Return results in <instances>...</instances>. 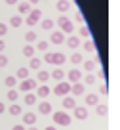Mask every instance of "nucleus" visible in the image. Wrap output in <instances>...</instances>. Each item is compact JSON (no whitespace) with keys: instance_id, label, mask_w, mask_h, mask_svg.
<instances>
[{"instance_id":"1","label":"nucleus","mask_w":120,"mask_h":130,"mask_svg":"<svg viewBox=\"0 0 120 130\" xmlns=\"http://www.w3.org/2000/svg\"><path fill=\"white\" fill-rule=\"evenodd\" d=\"M65 59L67 57L61 52H46V56H44V61L46 63H52V65H63Z\"/></svg>"},{"instance_id":"2","label":"nucleus","mask_w":120,"mask_h":130,"mask_svg":"<svg viewBox=\"0 0 120 130\" xmlns=\"http://www.w3.org/2000/svg\"><path fill=\"white\" fill-rule=\"evenodd\" d=\"M52 117H53V124H59V126H69L72 121L71 115H67L65 111H55Z\"/></svg>"},{"instance_id":"3","label":"nucleus","mask_w":120,"mask_h":130,"mask_svg":"<svg viewBox=\"0 0 120 130\" xmlns=\"http://www.w3.org/2000/svg\"><path fill=\"white\" fill-rule=\"evenodd\" d=\"M40 19H42V12H40L38 8H32V10H31V13H29V15L25 17V25L32 27V25H36Z\"/></svg>"},{"instance_id":"4","label":"nucleus","mask_w":120,"mask_h":130,"mask_svg":"<svg viewBox=\"0 0 120 130\" xmlns=\"http://www.w3.org/2000/svg\"><path fill=\"white\" fill-rule=\"evenodd\" d=\"M36 88H38V80H34V78H25L19 84V92H25V94H29L31 90H36Z\"/></svg>"},{"instance_id":"5","label":"nucleus","mask_w":120,"mask_h":130,"mask_svg":"<svg viewBox=\"0 0 120 130\" xmlns=\"http://www.w3.org/2000/svg\"><path fill=\"white\" fill-rule=\"evenodd\" d=\"M57 25H59L61 32H69V35H71V32L74 31V25H72V21L69 19V17H65V15H61L59 19H57Z\"/></svg>"},{"instance_id":"6","label":"nucleus","mask_w":120,"mask_h":130,"mask_svg":"<svg viewBox=\"0 0 120 130\" xmlns=\"http://www.w3.org/2000/svg\"><path fill=\"white\" fill-rule=\"evenodd\" d=\"M71 88H72V84H69V82H63L61 80L59 84H55V88H53V94L55 96H69V92H71Z\"/></svg>"},{"instance_id":"7","label":"nucleus","mask_w":120,"mask_h":130,"mask_svg":"<svg viewBox=\"0 0 120 130\" xmlns=\"http://www.w3.org/2000/svg\"><path fill=\"white\" fill-rule=\"evenodd\" d=\"M31 4H29V2H19V4H17V12H19V15L23 17V15H29V13H31Z\"/></svg>"},{"instance_id":"8","label":"nucleus","mask_w":120,"mask_h":130,"mask_svg":"<svg viewBox=\"0 0 120 130\" xmlns=\"http://www.w3.org/2000/svg\"><path fill=\"white\" fill-rule=\"evenodd\" d=\"M50 92H52V90H50V86H48V84H40L38 88H36V96L42 98V100H44V98H48V96H50Z\"/></svg>"},{"instance_id":"9","label":"nucleus","mask_w":120,"mask_h":130,"mask_svg":"<svg viewBox=\"0 0 120 130\" xmlns=\"http://www.w3.org/2000/svg\"><path fill=\"white\" fill-rule=\"evenodd\" d=\"M38 113H42V115H52V103H50V102H40V103H38Z\"/></svg>"},{"instance_id":"10","label":"nucleus","mask_w":120,"mask_h":130,"mask_svg":"<svg viewBox=\"0 0 120 130\" xmlns=\"http://www.w3.org/2000/svg\"><path fill=\"white\" fill-rule=\"evenodd\" d=\"M67 77H69V80H71L72 84H74V82H80V78H82V73H80L78 69H71Z\"/></svg>"},{"instance_id":"11","label":"nucleus","mask_w":120,"mask_h":130,"mask_svg":"<svg viewBox=\"0 0 120 130\" xmlns=\"http://www.w3.org/2000/svg\"><path fill=\"white\" fill-rule=\"evenodd\" d=\"M72 113H74V117L80 119V121H84V119L88 117V111H86V107H78V105H76L74 109H72Z\"/></svg>"},{"instance_id":"12","label":"nucleus","mask_w":120,"mask_h":130,"mask_svg":"<svg viewBox=\"0 0 120 130\" xmlns=\"http://www.w3.org/2000/svg\"><path fill=\"white\" fill-rule=\"evenodd\" d=\"M34 122H36V115H34V113H25V115H23V124L34 126Z\"/></svg>"},{"instance_id":"13","label":"nucleus","mask_w":120,"mask_h":130,"mask_svg":"<svg viewBox=\"0 0 120 130\" xmlns=\"http://www.w3.org/2000/svg\"><path fill=\"white\" fill-rule=\"evenodd\" d=\"M50 40H52L53 44H61V42L65 40V37H63V32H61V31H53L52 37H50Z\"/></svg>"},{"instance_id":"14","label":"nucleus","mask_w":120,"mask_h":130,"mask_svg":"<svg viewBox=\"0 0 120 130\" xmlns=\"http://www.w3.org/2000/svg\"><path fill=\"white\" fill-rule=\"evenodd\" d=\"M63 107H65V109H74V107H76L74 98H71V96H65V98H63Z\"/></svg>"},{"instance_id":"15","label":"nucleus","mask_w":120,"mask_h":130,"mask_svg":"<svg viewBox=\"0 0 120 130\" xmlns=\"http://www.w3.org/2000/svg\"><path fill=\"white\" fill-rule=\"evenodd\" d=\"M36 100H38V96L36 94H25V98H23V102H25V105H34L36 103Z\"/></svg>"},{"instance_id":"16","label":"nucleus","mask_w":120,"mask_h":130,"mask_svg":"<svg viewBox=\"0 0 120 130\" xmlns=\"http://www.w3.org/2000/svg\"><path fill=\"white\" fill-rule=\"evenodd\" d=\"M48 78H52V73H48V71H44V69L38 71V75H36V80L38 82H46Z\"/></svg>"},{"instance_id":"17","label":"nucleus","mask_w":120,"mask_h":130,"mask_svg":"<svg viewBox=\"0 0 120 130\" xmlns=\"http://www.w3.org/2000/svg\"><path fill=\"white\" fill-rule=\"evenodd\" d=\"M8 113L13 115V117H19V115L23 113V109H21V105H17V103H12V105H10V109H8Z\"/></svg>"},{"instance_id":"18","label":"nucleus","mask_w":120,"mask_h":130,"mask_svg":"<svg viewBox=\"0 0 120 130\" xmlns=\"http://www.w3.org/2000/svg\"><path fill=\"white\" fill-rule=\"evenodd\" d=\"M99 103V96L97 94H88L86 96V105H97Z\"/></svg>"},{"instance_id":"19","label":"nucleus","mask_w":120,"mask_h":130,"mask_svg":"<svg viewBox=\"0 0 120 130\" xmlns=\"http://www.w3.org/2000/svg\"><path fill=\"white\" fill-rule=\"evenodd\" d=\"M57 10H59L61 13H65L67 12L69 8H71V2H69V0H59V2H57V6H55Z\"/></svg>"},{"instance_id":"20","label":"nucleus","mask_w":120,"mask_h":130,"mask_svg":"<svg viewBox=\"0 0 120 130\" xmlns=\"http://www.w3.org/2000/svg\"><path fill=\"white\" fill-rule=\"evenodd\" d=\"M71 92L74 94V96H82V94H84V84L74 82V84H72V88H71Z\"/></svg>"},{"instance_id":"21","label":"nucleus","mask_w":120,"mask_h":130,"mask_svg":"<svg viewBox=\"0 0 120 130\" xmlns=\"http://www.w3.org/2000/svg\"><path fill=\"white\" fill-rule=\"evenodd\" d=\"M67 46H69V48H72V50L78 48V46H80V38L78 37H69L67 38Z\"/></svg>"},{"instance_id":"22","label":"nucleus","mask_w":120,"mask_h":130,"mask_svg":"<svg viewBox=\"0 0 120 130\" xmlns=\"http://www.w3.org/2000/svg\"><path fill=\"white\" fill-rule=\"evenodd\" d=\"M15 78H21V80H25V78H29V69L27 67H19L15 73Z\"/></svg>"},{"instance_id":"23","label":"nucleus","mask_w":120,"mask_h":130,"mask_svg":"<svg viewBox=\"0 0 120 130\" xmlns=\"http://www.w3.org/2000/svg\"><path fill=\"white\" fill-rule=\"evenodd\" d=\"M52 78L61 82V80L65 78V71H63V69H53V71H52Z\"/></svg>"},{"instance_id":"24","label":"nucleus","mask_w":120,"mask_h":130,"mask_svg":"<svg viewBox=\"0 0 120 130\" xmlns=\"http://www.w3.org/2000/svg\"><path fill=\"white\" fill-rule=\"evenodd\" d=\"M21 23H23V17L19 15V13H17V15H13L12 19H10V25H12V27H21Z\"/></svg>"},{"instance_id":"25","label":"nucleus","mask_w":120,"mask_h":130,"mask_svg":"<svg viewBox=\"0 0 120 130\" xmlns=\"http://www.w3.org/2000/svg\"><path fill=\"white\" fill-rule=\"evenodd\" d=\"M95 111H97V115H99V117H107V105H105V103H97L95 105Z\"/></svg>"},{"instance_id":"26","label":"nucleus","mask_w":120,"mask_h":130,"mask_svg":"<svg viewBox=\"0 0 120 130\" xmlns=\"http://www.w3.org/2000/svg\"><path fill=\"white\" fill-rule=\"evenodd\" d=\"M40 25H42L44 31H52V29H53V19H42Z\"/></svg>"},{"instance_id":"27","label":"nucleus","mask_w":120,"mask_h":130,"mask_svg":"<svg viewBox=\"0 0 120 130\" xmlns=\"http://www.w3.org/2000/svg\"><path fill=\"white\" fill-rule=\"evenodd\" d=\"M36 38H38V35H36L34 31H29L27 35H25V40H27L29 44H31V42H36Z\"/></svg>"},{"instance_id":"28","label":"nucleus","mask_w":120,"mask_h":130,"mask_svg":"<svg viewBox=\"0 0 120 130\" xmlns=\"http://www.w3.org/2000/svg\"><path fill=\"white\" fill-rule=\"evenodd\" d=\"M31 69H36V71H40V65H42V61L38 59V57H31Z\"/></svg>"},{"instance_id":"29","label":"nucleus","mask_w":120,"mask_h":130,"mask_svg":"<svg viewBox=\"0 0 120 130\" xmlns=\"http://www.w3.org/2000/svg\"><path fill=\"white\" fill-rule=\"evenodd\" d=\"M23 56H27V57H34V48H32L31 44H27L23 48Z\"/></svg>"},{"instance_id":"30","label":"nucleus","mask_w":120,"mask_h":130,"mask_svg":"<svg viewBox=\"0 0 120 130\" xmlns=\"http://www.w3.org/2000/svg\"><path fill=\"white\" fill-rule=\"evenodd\" d=\"M17 98H19V92H17V90H8V100H10V102L15 103Z\"/></svg>"},{"instance_id":"31","label":"nucleus","mask_w":120,"mask_h":130,"mask_svg":"<svg viewBox=\"0 0 120 130\" xmlns=\"http://www.w3.org/2000/svg\"><path fill=\"white\" fill-rule=\"evenodd\" d=\"M84 50H86V52H90V54L95 52V44H93V40H86L84 42Z\"/></svg>"},{"instance_id":"32","label":"nucleus","mask_w":120,"mask_h":130,"mask_svg":"<svg viewBox=\"0 0 120 130\" xmlns=\"http://www.w3.org/2000/svg\"><path fill=\"white\" fill-rule=\"evenodd\" d=\"M4 82H6V86H8L10 90H12L13 86L17 84V78H15V77H6V80H4Z\"/></svg>"},{"instance_id":"33","label":"nucleus","mask_w":120,"mask_h":130,"mask_svg":"<svg viewBox=\"0 0 120 130\" xmlns=\"http://www.w3.org/2000/svg\"><path fill=\"white\" fill-rule=\"evenodd\" d=\"M71 63H74V65L82 63V54H72L71 56Z\"/></svg>"},{"instance_id":"34","label":"nucleus","mask_w":120,"mask_h":130,"mask_svg":"<svg viewBox=\"0 0 120 130\" xmlns=\"http://www.w3.org/2000/svg\"><path fill=\"white\" fill-rule=\"evenodd\" d=\"M80 37H84V38H90V29L86 27V25H82V27H80Z\"/></svg>"},{"instance_id":"35","label":"nucleus","mask_w":120,"mask_h":130,"mask_svg":"<svg viewBox=\"0 0 120 130\" xmlns=\"http://www.w3.org/2000/svg\"><path fill=\"white\" fill-rule=\"evenodd\" d=\"M36 48H38L40 52H46V50H48V42H46V40H38V44H36Z\"/></svg>"},{"instance_id":"36","label":"nucleus","mask_w":120,"mask_h":130,"mask_svg":"<svg viewBox=\"0 0 120 130\" xmlns=\"http://www.w3.org/2000/svg\"><path fill=\"white\" fill-rule=\"evenodd\" d=\"M84 69L86 71H93L95 69V61H84Z\"/></svg>"},{"instance_id":"37","label":"nucleus","mask_w":120,"mask_h":130,"mask_svg":"<svg viewBox=\"0 0 120 130\" xmlns=\"http://www.w3.org/2000/svg\"><path fill=\"white\" fill-rule=\"evenodd\" d=\"M84 82H86V84H93V82H95V77H93V75H86Z\"/></svg>"},{"instance_id":"38","label":"nucleus","mask_w":120,"mask_h":130,"mask_svg":"<svg viewBox=\"0 0 120 130\" xmlns=\"http://www.w3.org/2000/svg\"><path fill=\"white\" fill-rule=\"evenodd\" d=\"M6 65H8V57L4 54H0V67H6Z\"/></svg>"},{"instance_id":"39","label":"nucleus","mask_w":120,"mask_h":130,"mask_svg":"<svg viewBox=\"0 0 120 130\" xmlns=\"http://www.w3.org/2000/svg\"><path fill=\"white\" fill-rule=\"evenodd\" d=\"M6 32H8V25H6V23H0V37H4Z\"/></svg>"},{"instance_id":"40","label":"nucleus","mask_w":120,"mask_h":130,"mask_svg":"<svg viewBox=\"0 0 120 130\" xmlns=\"http://www.w3.org/2000/svg\"><path fill=\"white\" fill-rule=\"evenodd\" d=\"M4 48H6V42H4V40H2V38H0V54L4 52Z\"/></svg>"},{"instance_id":"41","label":"nucleus","mask_w":120,"mask_h":130,"mask_svg":"<svg viewBox=\"0 0 120 130\" xmlns=\"http://www.w3.org/2000/svg\"><path fill=\"white\" fill-rule=\"evenodd\" d=\"M6 4H10V6H13V4H19V0H6Z\"/></svg>"},{"instance_id":"42","label":"nucleus","mask_w":120,"mask_h":130,"mask_svg":"<svg viewBox=\"0 0 120 130\" xmlns=\"http://www.w3.org/2000/svg\"><path fill=\"white\" fill-rule=\"evenodd\" d=\"M12 130H25V126H23V124H15Z\"/></svg>"},{"instance_id":"43","label":"nucleus","mask_w":120,"mask_h":130,"mask_svg":"<svg viewBox=\"0 0 120 130\" xmlns=\"http://www.w3.org/2000/svg\"><path fill=\"white\" fill-rule=\"evenodd\" d=\"M99 90H101V94H103V96L107 94V86H105V84H101V88H99Z\"/></svg>"},{"instance_id":"44","label":"nucleus","mask_w":120,"mask_h":130,"mask_svg":"<svg viewBox=\"0 0 120 130\" xmlns=\"http://www.w3.org/2000/svg\"><path fill=\"white\" fill-rule=\"evenodd\" d=\"M4 111H6V105H4V103H2V102H0V115L4 113Z\"/></svg>"},{"instance_id":"45","label":"nucleus","mask_w":120,"mask_h":130,"mask_svg":"<svg viewBox=\"0 0 120 130\" xmlns=\"http://www.w3.org/2000/svg\"><path fill=\"white\" fill-rule=\"evenodd\" d=\"M40 0H29V4H38Z\"/></svg>"},{"instance_id":"46","label":"nucleus","mask_w":120,"mask_h":130,"mask_svg":"<svg viewBox=\"0 0 120 130\" xmlns=\"http://www.w3.org/2000/svg\"><path fill=\"white\" fill-rule=\"evenodd\" d=\"M44 130H57L55 126H48V128H44Z\"/></svg>"},{"instance_id":"47","label":"nucleus","mask_w":120,"mask_h":130,"mask_svg":"<svg viewBox=\"0 0 120 130\" xmlns=\"http://www.w3.org/2000/svg\"><path fill=\"white\" fill-rule=\"evenodd\" d=\"M27 130H38V128H36V126H29Z\"/></svg>"}]
</instances>
